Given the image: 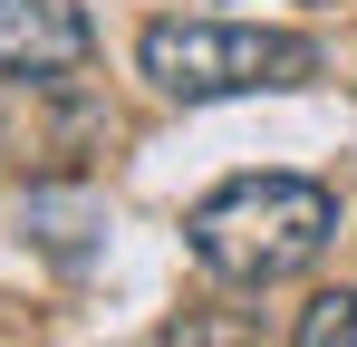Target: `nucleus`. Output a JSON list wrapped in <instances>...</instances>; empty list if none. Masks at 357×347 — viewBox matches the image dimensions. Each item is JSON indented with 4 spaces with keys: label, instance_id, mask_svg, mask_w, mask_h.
Returning <instances> with one entry per match:
<instances>
[{
    "label": "nucleus",
    "instance_id": "3",
    "mask_svg": "<svg viewBox=\"0 0 357 347\" xmlns=\"http://www.w3.org/2000/svg\"><path fill=\"white\" fill-rule=\"evenodd\" d=\"M97 68L87 0H0V87H68Z\"/></svg>",
    "mask_w": 357,
    "mask_h": 347
},
{
    "label": "nucleus",
    "instance_id": "4",
    "mask_svg": "<svg viewBox=\"0 0 357 347\" xmlns=\"http://www.w3.org/2000/svg\"><path fill=\"white\" fill-rule=\"evenodd\" d=\"M348 338H357V289H319L299 318V347H348Z\"/></svg>",
    "mask_w": 357,
    "mask_h": 347
},
{
    "label": "nucleus",
    "instance_id": "2",
    "mask_svg": "<svg viewBox=\"0 0 357 347\" xmlns=\"http://www.w3.org/2000/svg\"><path fill=\"white\" fill-rule=\"evenodd\" d=\"M135 68L183 97V107H213V97H271V87H309L319 77V39L299 29H251V20H155L135 39Z\"/></svg>",
    "mask_w": 357,
    "mask_h": 347
},
{
    "label": "nucleus",
    "instance_id": "1",
    "mask_svg": "<svg viewBox=\"0 0 357 347\" xmlns=\"http://www.w3.org/2000/svg\"><path fill=\"white\" fill-rule=\"evenodd\" d=\"M183 241H193V261L213 280L280 289L338 241V193L319 174H232L183 213Z\"/></svg>",
    "mask_w": 357,
    "mask_h": 347
}]
</instances>
